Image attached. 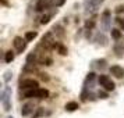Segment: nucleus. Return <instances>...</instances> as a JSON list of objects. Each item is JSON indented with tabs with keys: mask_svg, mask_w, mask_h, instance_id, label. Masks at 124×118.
Segmentation results:
<instances>
[{
	"mask_svg": "<svg viewBox=\"0 0 124 118\" xmlns=\"http://www.w3.org/2000/svg\"><path fill=\"white\" fill-rule=\"evenodd\" d=\"M57 53H59L60 56H67V54H68V49L64 45L60 43V45L57 46Z\"/></svg>",
	"mask_w": 124,
	"mask_h": 118,
	"instance_id": "412c9836",
	"label": "nucleus"
},
{
	"mask_svg": "<svg viewBox=\"0 0 124 118\" xmlns=\"http://www.w3.org/2000/svg\"><path fill=\"white\" fill-rule=\"evenodd\" d=\"M52 17H53V14H43V15H42V18H40V24H42V25L49 24V21H50Z\"/></svg>",
	"mask_w": 124,
	"mask_h": 118,
	"instance_id": "393cba45",
	"label": "nucleus"
},
{
	"mask_svg": "<svg viewBox=\"0 0 124 118\" xmlns=\"http://www.w3.org/2000/svg\"><path fill=\"white\" fill-rule=\"evenodd\" d=\"M32 111H34V103L28 101V103L23 104V107H21V115H23V117H27V115H29Z\"/></svg>",
	"mask_w": 124,
	"mask_h": 118,
	"instance_id": "0eeeda50",
	"label": "nucleus"
},
{
	"mask_svg": "<svg viewBox=\"0 0 124 118\" xmlns=\"http://www.w3.org/2000/svg\"><path fill=\"white\" fill-rule=\"evenodd\" d=\"M84 7H85V14H91V13H95L99 6L93 4L92 1H89V0H85L84 1Z\"/></svg>",
	"mask_w": 124,
	"mask_h": 118,
	"instance_id": "9d476101",
	"label": "nucleus"
},
{
	"mask_svg": "<svg viewBox=\"0 0 124 118\" xmlns=\"http://www.w3.org/2000/svg\"><path fill=\"white\" fill-rule=\"evenodd\" d=\"M36 93H38V89H29L24 92V99H32V97H36Z\"/></svg>",
	"mask_w": 124,
	"mask_h": 118,
	"instance_id": "a211bd4d",
	"label": "nucleus"
},
{
	"mask_svg": "<svg viewBox=\"0 0 124 118\" xmlns=\"http://www.w3.org/2000/svg\"><path fill=\"white\" fill-rule=\"evenodd\" d=\"M89 1H92L93 4H96V6H99V4H101V0H89Z\"/></svg>",
	"mask_w": 124,
	"mask_h": 118,
	"instance_id": "72a5a7b5",
	"label": "nucleus"
},
{
	"mask_svg": "<svg viewBox=\"0 0 124 118\" xmlns=\"http://www.w3.org/2000/svg\"><path fill=\"white\" fill-rule=\"evenodd\" d=\"M110 74L113 76H116L117 79H121L124 78V68L121 65H118V64H114V65L110 67Z\"/></svg>",
	"mask_w": 124,
	"mask_h": 118,
	"instance_id": "423d86ee",
	"label": "nucleus"
},
{
	"mask_svg": "<svg viewBox=\"0 0 124 118\" xmlns=\"http://www.w3.org/2000/svg\"><path fill=\"white\" fill-rule=\"evenodd\" d=\"M46 10H49V8H47V6H46L45 0H38L36 4H35V11L36 13H43V11H46Z\"/></svg>",
	"mask_w": 124,
	"mask_h": 118,
	"instance_id": "ddd939ff",
	"label": "nucleus"
},
{
	"mask_svg": "<svg viewBox=\"0 0 124 118\" xmlns=\"http://www.w3.org/2000/svg\"><path fill=\"white\" fill-rule=\"evenodd\" d=\"M64 3H66V0H52V7L54 8V7H62L64 6Z\"/></svg>",
	"mask_w": 124,
	"mask_h": 118,
	"instance_id": "cd10ccee",
	"label": "nucleus"
},
{
	"mask_svg": "<svg viewBox=\"0 0 124 118\" xmlns=\"http://www.w3.org/2000/svg\"><path fill=\"white\" fill-rule=\"evenodd\" d=\"M110 32H112V38H113V39L118 40L120 38H121V31H120V29H117V28H113L112 31H110Z\"/></svg>",
	"mask_w": 124,
	"mask_h": 118,
	"instance_id": "4be33fe9",
	"label": "nucleus"
},
{
	"mask_svg": "<svg viewBox=\"0 0 124 118\" xmlns=\"http://www.w3.org/2000/svg\"><path fill=\"white\" fill-rule=\"evenodd\" d=\"M98 97L102 99V100H106L107 97H109V95H107L106 90H99V92H98Z\"/></svg>",
	"mask_w": 124,
	"mask_h": 118,
	"instance_id": "c756f323",
	"label": "nucleus"
},
{
	"mask_svg": "<svg viewBox=\"0 0 124 118\" xmlns=\"http://www.w3.org/2000/svg\"><path fill=\"white\" fill-rule=\"evenodd\" d=\"M39 75H40V79H42V81H49V75H47V74L40 72Z\"/></svg>",
	"mask_w": 124,
	"mask_h": 118,
	"instance_id": "2f4dec72",
	"label": "nucleus"
},
{
	"mask_svg": "<svg viewBox=\"0 0 124 118\" xmlns=\"http://www.w3.org/2000/svg\"><path fill=\"white\" fill-rule=\"evenodd\" d=\"M109 81H112V79L109 78L107 75H103V74H102V75H99V76H98V83L101 85V86H105Z\"/></svg>",
	"mask_w": 124,
	"mask_h": 118,
	"instance_id": "aec40b11",
	"label": "nucleus"
},
{
	"mask_svg": "<svg viewBox=\"0 0 124 118\" xmlns=\"http://www.w3.org/2000/svg\"><path fill=\"white\" fill-rule=\"evenodd\" d=\"M27 40L23 39L21 36H16L14 39H13V45H14V47L17 49V53H20V54H23V51L27 49Z\"/></svg>",
	"mask_w": 124,
	"mask_h": 118,
	"instance_id": "20e7f679",
	"label": "nucleus"
},
{
	"mask_svg": "<svg viewBox=\"0 0 124 118\" xmlns=\"http://www.w3.org/2000/svg\"><path fill=\"white\" fill-rule=\"evenodd\" d=\"M102 1H105V0H101V3H102Z\"/></svg>",
	"mask_w": 124,
	"mask_h": 118,
	"instance_id": "e433bc0d",
	"label": "nucleus"
},
{
	"mask_svg": "<svg viewBox=\"0 0 124 118\" xmlns=\"http://www.w3.org/2000/svg\"><path fill=\"white\" fill-rule=\"evenodd\" d=\"M42 115H45V108L39 107V108H36V112L32 115V118H38V117H42Z\"/></svg>",
	"mask_w": 124,
	"mask_h": 118,
	"instance_id": "c85d7f7f",
	"label": "nucleus"
},
{
	"mask_svg": "<svg viewBox=\"0 0 124 118\" xmlns=\"http://www.w3.org/2000/svg\"><path fill=\"white\" fill-rule=\"evenodd\" d=\"M78 108H79L78 101H68V103H66V106H64V110L67 112H74V111H77Z\"/></svg>",
	"mask_w": 124,
	"mask_h": 118,
	"instance_id": "f8f14e48",
	"label": "nucleus"
},
{
	"mask_svg": "<svg viewBox=\"0 0 124 118\" xmlns=\"http://www.w3.org/2000/svg\"><path fill=\"white\" fill-rule=\"evenodd\" d=\"M93 28H95V20H88L85 22V29L86 31H92Z\"/></svg>",
	"mask_w": 124,
	"mask_h": 118,
	"instance_id": "bb28decb",
	"label": "nucleus"
},
{
	"mask_svg": "<svg viewBox=\"0 0 124 118\" xmlns=\"http://www.w3.org/2000/svg\"><path fill=\"white\" fill-rule=\"evenodd\" d=\"M101 28L103 32H107V31H112V14H110V10H105L101 15Z\"/></svg>",
	"mask_w": 124,
	"mask_h": 118,
	"instance_id": "f03ea898",
	"label": "nucleus"
},
{
	"mask_svg": "<svg viewBox=\"0 0 124 118\" xmlns=\"http://www.w3.org/2000/svg\"><path fill=\"white\" fill-rule=\"evenodd\" d=\"M0 1H1V4H3V6H7V4H8V3H7V0H0Z\"/></svg>",
	"mask_w": 124,
	"mask_h": 118,
	"instance_id": "f704fd0d",
	"label": "nucleus"
},
{
	"mask_svg": "<svg viewBox=\"0 0 124 118\" xmlns=\"http://www.w3.org/2000/svg\"><path fill=\"white\" fill-rule=\"evenodd\" d=\"M36 36H38V32H35V31H28V32L25 34V36H24V39L27 40V42H32Z\"/></svg>",
	"mask_w": 124,
	"mask_h": 118,
	"instance_id": "6ab92c4d",
	"label": "nucleus"
},
{
	"mask_svg": "<svg viewBox=\"0 0 124 118\" xmlns=\"http://www.w3.org/2000/svg\"><path fill=\"white\" fill-rule=\"evenodd\" d=\"M11 78H13V72L10 71V69H7L6 72L3 74V81H4L6 83H8V82L11 81Z\"/></svg>",
	"mask_w": 124,
	"mask_h": 118,
	"instance_id": "b1692460",
	"label": "nucleus"
},
{
	"mask_svg": "<svg viewBox=\"0 0 124 118\" xmlns=\"http://www.w3.org/2000/svg\"><path fill=\"white\" fill-rule=\"evenodd\" d=\"M96 79V74L93 72V71H91V72H88V75H86V78H85V86H88L89 89H92L93 86V82H95ZM88 88H85V89H88Z\"/></svg>",
	"mask_w": 124,
	"mask_h": 118,
	"instance_id": "1a4fd4ad",
	"label": "nucleus"
},
{
	"mask_svg": "<svg viewBox=\"0 0 124 118\" xmlns=\"http://www.w3.org/2000/svg\"><path fill=\"white\" fill-rule=\"evenodd\" d=\"M116 21H117V22L120 24V27H121V29H123V31H124V20H120V18H117Z\"/></svg>",
	"mask_w": 124,
	"mask_h": 118,
	"instance_id": "473e14b6",
	"label": "nucleus"
},
{
	"mask_svg": "<svg viewBox=\"0 0 124 118\" xmlns=\"http://www.w3.org/2000/svg\"><path fill=\"white\" fill-rule=\"evenodd\" d=\"M93 42H95L98 46L105 47V46H107V43H109V38L106 36L105 32H98V34L95 35V38H93Z\"/></svg>",
	"mask_w": 124,
	"mask_h": 118,
	"instance_id": "39448f33",
	"label": "nucleus"
},
{
	"mask_svg": "<svg viewBox=\"0 0 124 118\" xmlns=\"http://www.w3.org/2000/svg\"><path fill=\"white\" fill-rule=\"evenodd\" d=\"M23 71L24 72H34V71H36V67H35V64H25Z\"/></svg>",
	"mask_w": 124,
	"mask_h": 118,
	"instance_id": "5701e85b",
	"label": "nucleus"
},
{
	"mask_svg": "<svg viewBox=\"0 0 124 118\" xmlns=\"http://www.w3.org/2000/svg\"><path fill=\"white\" fill-rule=\"evenodd\" d=\"M38 62H39L40 65L49 67V65H52V64H53V58H52V57H47V56H40L39 60H38Z\"/></svg>",
	"mask_w": 124,
	"mask_h": 118,
	"instance_id": "4468645a",
	"label": "nucleus"
},
{
	"mask_svg": "<svg viewBox=\"0 0 124 118\" xmlns=\"http://www.w3.org/2000/svg\"><path fill=\"white\" fill-rule=\"evenodd\" d=\"M7 118H14V117H11V115H8V117H7Z\"/></svg>",
	"mask_w": 124,
	"mask_h": 118,
	"instance_id": "c9c22d12",
	"label": "nucleus"
},
{
	"mask_svg": "<svg viewBox=\"0 0 124 118\" xmlns=\"http://www.w3.org/2000/svg\"><path fill=\"white\" fill-rule=\"evenodd\" d=\"M114 88H116V85H114L113 81H109V82L103 86V89L106 90V92H112V90H114Z\"/></svg>",
	"mask_w": 124,
	"mask_h": 118,
	"instance_id": "a878e982",
	"label": "nucleus"
},
{
	"mask_svg": "<svg viewBox=\"0 0 124 118\" xmlns=\"http://www.w3.org/2000/svg\"><path fill=\"white\" fill-rule=\"evenodd\" d=\"M114 13H116V14H121V13H124V6L123 4H118V6L116 7Z\"/></svg>",
	"mask_w": 124,
	"mask_h": 118,
	"instance_id": "7c9ffc66",
	"label": "nucleus"
},
{
	"mask_svg": "<svg viewBox=\"0 0 124 118\" xmlns=\"http://www.w3.org/2000/svg\"><path fill=\"white\" fill-rule=\"evenodd\" d=\"M113 51H114V54H116L117 58H123V56H124V46H123V43H120V42L114 43V46H113Z\"/></svg>",
	"mask_w": 124,
	"mask_h": 118,
	"instance_id": "6e6552de",
	"label": "nucleus"
},
{
	"mask_svg": "<svg viewBox=\"0 0 124 118\" xmlns=\"http://www.w3.org/2000/svg\"><path fill=\"white\" fill-rule=\"evenodd\" d=\"M39 60V57H38V54L35 53V51H32V53H29L28 56H27V64H35V62Z\"/></svg>",
	"mask_w": 124,
	"mask_h": 118,
	"instance_id": "dca6fc26",
	"label": "nucleus"
},
{
	"mask_svg": "<svg viewBox=\"0 0 124 118\" xmlns=\"http://www.w3.org/2000/svg\"><path fill=\"white\" fill-rule=\"evenodd\" d=\"M14 57H16V53L11 51V50H8V51L4 53V61H6L7 64H10V62L14 61Z\"/></svg>",
	"mask_w": 124,
	"mask_h": 118,
	"instance_id": "f3484780",
	"label": "nucleus"
},
{
	"mask_svg": "<svg viewBox=\"0 0 124 118\" xmlns=\"http://www.w3.org/2000/svg\"><path fill=\"white\" fill-rule=\"evenodd\" d=\"M49 97V90L45 89V88H39L38 89V93H36V99H47Z\"/></svg>",
	"mask_w": 124,
	"mask_h": 118,
	"instance_id": "2eb2a0df",
	"label": "nucleus"
},
{
	"mask_svg": "<svg viewBox=\"0 0 124 118\" xmlns=\"http://www.w3.org/2000/svg\"><path fill=\"white\" fill-rule=\"evenodd\" d=\"M92 67H96L98 69H105V68L107 67V61L105 60V58H98V60H93L92 61V64H91Z\"/></svg>",
	"mask_w": 124,
	"mask_h": 118,
	"instance_id": "9b49d317",
	"label": "nucleus"
},
{
	"mask_svg": "<svg viewBox=\"0 0 124 118\" xmlns=\"http://www.w3.org/2000/svg\"><path fill=\"white\" fill-rule=\"evenodd\" d=\"M20 89L21 90H29V89H39V82L36 79H32V78H27V79H23L20 82Z\"/></svg>",
	"mask_w": 124,
	"mask_h": 118,
	"instance_id": "7ed1b4c3",
	"label": "nucleus"
},
{
	"mask_svg": "<svg viewBox=\"0 0 124 118\" xmlns=\"http://www.w3.org/2000/svg\"><path fill=\"white\" fill-rule=\"evenodd\" d=\"M1 104H3V110L8 112L11 110V88L10 86H4V89L1 90Z\"/></svg>",
	"mask_w": 124,
	"mask_h": 118,
	"instance_id": "f257e3e1",
	"label": "nucleus"
}]
</instances>
